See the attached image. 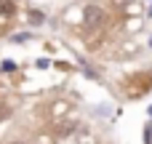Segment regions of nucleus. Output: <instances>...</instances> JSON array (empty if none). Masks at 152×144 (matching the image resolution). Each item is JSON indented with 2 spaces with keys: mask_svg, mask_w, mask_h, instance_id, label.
Listing matches in <instances>:
<instances>
[{
  "mask_svg": "<svg viewBox=\"0 0 152 144\" xmlns=\"http://www.w3.org/2000/svg\"><path fill=\"white\" fill-rule=\"evenodd\" d=\"M102 19H104V11L99 5H88L86 8V27H96V24H102Z\"/></svg>",
  "mask_w": 152,
  "mask_h": 144,
  "instance_id": "nucleus-1",
  "label": "nucleus"
},
{
  "mask_svg": "<svg viewBox=\"0 0 152 144\" xmlns=\"http://www.w3.org/2000/svg\"><path fill=\"white\" fill-rule=\"evenodd\" d=\"M16 8H13V0H0V16H8V13H13Z\"/></svg>",
  "mask_w": 152,
  "mask_h": 144,
  "instance_id": "nucleus-2",
  "label": "nucleus"
},
{
  "mask_svg": "<svg viewBox=\"0 0 152 144\" xmlns=\"http://www.w3.org/2000/svg\"><path fill=\"white\" fill-rule=\"evenodd\" d=\"M29 21H32V24H40V21H43V13H35V11H32V13H29Z\"/></svg>",
  "mask_w": 152,
  "mask_h": 144,
  "instance_id": "nucleus-3",
  "label": "nucleus"
},
{
  "mask_svg": "<svg viewBox=\"0 0 152 144\" xmlns=\"http://www.w3.org/2000/svg\"><path fill=\"white\" fill-rule=\"evenodd\" d=\"M144 144H152V126L144 128Z\"/></svg>",
  "mask_w": 152,
  "mask_h": 144,
  "instance_id": "nucleus-4",
  "label": "nucleus"
}]
</instances>
